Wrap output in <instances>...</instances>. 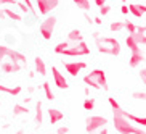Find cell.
Segmentation results:
<instances>
[{
  "label": "cell",
  "mask_w": 146,
  "mask_h": 134,
  "mask_svg": "<svg viewBox=\"0 0 146 134\" xmlns=\"http://www.w3.org/2000/svg\"><path fill=\"white\" fill-rule=\"evenodd\" d=\"M68 133H69L68 126H60V128L56 129V134H68Z\"/></svg>",
  "instance_id": "d590c367"
},
{
  "label": "cell",
  "mask_w": 146,
  "mask_h": 134,
  "mask_svg": "<svg viewBox=\"0 0 146 134\" xmlns=\"http://www.w3.org/2000/svg\"><path fill=\"white\" fill-rule=\"evenodd\" d=\"M2 18H3V13H2V10H0V20H2Z\"/></svg>",
  "instance_id": "bcb514c9"
},
{
  "label": "cell",
  "mask_w": 146,
  "mask_h": 134,
  "mask_svg": "<svg viewBox=\"0 0 146 134\" xmlns=\"http://www.w3.org/2000/svg\"><path fill=\"white\" fill-rule=\"evenodd\" d=\"M88 76L95 79V82H96V84L100 86V89H103L104 92H108V91H109V86H108V78H106V73H104L103 69H100V68H96V69H92L90 73H88Z\"/></svg>",
  "instance_id": "52a82bcc"
},
{
  "label": "cell",
  "mask_w": 146,
  "mask_h": 134,
  "mask_svg": "<svg viewBox=\"0 0 146 134\" xmlns=\"http://www.w3.org/2000/svg\"><path fill=\"white\" fill-rule=\"evenodd\" d=\"M84 37H82V31L77 29V28H74V29L69 31V34H68V42L71 44H77L79 40H82Z\"/></svg>",
  "instance_id": "ac0fdd59"
},
{
  "label": "cell",
  "mask_w": 146,
  "mask_h": 134,
  "mask_svg": "<svg viewBox=\"0 0 146 134\" xmlns=\"http://www.w3.org/2000/svg\"><path fill=\"white\" fill-rule=\"evenodd\" d=\"M0 68L3 73H18L21 69L19 63H10V61H5V63H0Z\"/></svg>",
  "instance_id": "9a60e30c"
},
{
  "label": "cell",
  "mask_w": 146,
  "mask_h": 134,
  "mask_svg": "<svg viewBox=\"0 0 146 134\" xmlns=\"http://www.w3.org/2000/svg\"><path fill=\"white\" fill-rule=\"evenodd\" d=\"M133 99H138V100H145L146 102V92H133Z\"/></svg>",
  "instance_id": "d6a6232c"
},
{
  "label": "cell",
  "mask_w": 146,
  "mask_h": 134,
  "mask_svg": "<svg viewBox=\"0 0 146 134\" xmlns=\"http://www.w3.org/2000/svg\"><path fill=\"white\" fill-rule=\"evenodd\" d=\"M2 13H3V16L10 18V20H13V21H23V20H24V16H23L21 13H16L13 8H3Z\"/></svg>",
  "instance_id": "e0dca14e"
},
{
  "label": "cell",
  "mask_w": 146,
  "mask_h": 134,
  "mask_svg": "<svg viewBox=\"0 0 146 134\" xmlns=\"http://www.w3.org/2000/svg\"><path fill=\"white\" fill-rule=\"evenodd\" d=\"M140 79H141V82L146 86V66L140 69Z\"/></svg>",
  "instance_id": "e575fe53"
},
{
  "label": "cell",
  "mask_w": 146,
  "mask_h": 134,
  "mask_svg": "<svg viewBox=\"0 0 146 134\" xmlns=\"http://www.w3.org/2000/svg\"><path fill=\"white\" fill-rule=\"evenodd\" d=\"M5 58H7V57H5L3 53L0 52V63H3V60H5Z\"/></svg>",
  "instance_id": "ee69618b"
},
{
  "label": "cell",
  "mask_w": 146,
  "mask_h": 134,
  "mask_svg": "<svg viewBox=\"0 0 146 134\" xmlns=\"http://www.w3.org/2000/svg\"><path fill=\"white\" fill-rule=\"evenodd\" d=\"M109 11H111V5L104 3V5H101V7H100V15H101V16L109 15Z\"/></svg>",
  "instance_id": "4dcf8cb0"
},
{
  "label": "cell",
  "mask_w": 146,
  "mask_h": 134,
  "mask_svg": "<svg viewBox=\"0 0 146 134\" xmlns=\"http://www.w3.org/2000/svg\"><path fill=\"white\" fill-rule=\"evenodd\" d=\"M18 7H19V10H21V13H27V11H29V8H27L26 7V3H18Z\"/></svg>",
  "instance_id": "74e56055"
},
{
  "label": "cell",
  "mask_w": 146,
  "mask_h": 134,
  "mask_svg": "<svg viewBox=\"0 0 146 134\" xmlns=\"http://www.w3.org/2000/svg\"><path fill=\"white\" fill-rule=\"evenodd\" d=\"M63 55H66V57H87V55H90V47H88V44H87L85 40L82 39V40H79L74 47L69 45L64 50Z\"/></svg>",
  "instance_id": "277c9868"
},
{
  "label": "cell",
  "mask_w": 146,
  "mask_h": 134,
  "mask_svg": "<svg viewBox=\"0 0 146 134\" xmlns=\"http://www.w3.org/2000/svg\"><path fill=\"white\" fill-rule=\"evenodd\" d=\"M43 94H45V97H47L48 102H53V100H55V94H53L52 86H50V82L48 81L43 82Z\"/></svg>",
  "instance_id": "ffe728a7"
},
{
  "label": "cell",
  "mask_w": 146,
  "mask_h": 134,
  "mask_svg": "<svg viewBox=\"0 0 146 134\" xmlns=\"http://www.w3.org/2000/svg\"><path fill=\"white\" fill-rule=\"evenodd\" d=\"M120 13L122 15H129V7H127V5H122V7H120Z\"/></svg>",
  "instance_id": "f35d334b"
},
{
  "label": "cell",
  "mask_w": 146,
  "mask_h": 134,
  "mask_svg": "<svg viewBox=\"0 0 146 134\" xmlns=\"http://www.w3.org/2000/svg\"><path fill=\"white\" fill-rule=\"evenodd\" d=\"M137 5H138V8H140V11L145 15V13H146V5H145V3H137Z\"/></svg>",
  "instance_id": "ab89813d"
},
{
  "label": "cell",
  "mask_w": 146,
  "mask_h": 134,
  "mask_svg": "<svg viewBox=\"0 0 146 134\" xmlns=\"http://www.w3.org/2000/svg\"><path fill=\"white\" fill-rule=\"evenodd\" d=\"M27 107L26 105H21V104H16L13 107V116H21V115H27Z\"/></svg>",
  "instance_id": "44dd1931"
},
{
  "label": "cell",
  "mask_w": 146,
  "mask_h": 134,
  "mask_svg": "<svg viewBox=\"0 0 146 134\" xmlns=\"http://www.w3.org/2000/svg\"><path fill=\"white\" fill-rule=\"evenodd\" d=\"M56 16L55 15H47V18L42 21L39 31H40V36L43 37V40H50L53 36V31H55V26H56Z\"/></svg>",
  "instance_id": "3957f363"
},
{
  "label": "cell",
  "mask_w": 146,
  "mask_h": 134,
  "mask_svg": "<svg viewBox=\"0 0 146 134\" xmlns=\"http://www.w3.org/2000/svg\"><path fill=\"white\" fill-rule=\"evenodd\" d=\"M84 82H85L87 87H92V89H95V91H100V86L95 82L93 78H90V76H88V74H87V76H84Z\"/></svg>",
  "instance_id": "d4e9b609"
},
{
  "label": "cell",
  "mask_w": 146,
  "mask_h": 134,
  "mask_svg": "<svg viewBox=\"0 0 146 134\" xmlns=\"http://www.w3.org/2000/svg\"><path fill=\"white\" fill-rule=\"evenodd\" d=\"M63 118H64V113L61 112V110H58V108H50V110H48V120H50V125L60 123Z\"/></svg>",
  "instance_id": "7c38bea8"
},
{
  "label": "cell",
  "mask_w": 146,
  "mask_h": 134,
  "mask_svg": "<svg viewBox=\"0 0 146 134\" xmlns=\"http://www.w3.org/2000/svg\"><path fill=\"white\" fill-rule=\"evenodd\" d=\"M0 52L3 53L5 57H8L10 60H11V63H19V65H23V63L27 61L26 55H23L21 52L13 50L11 47H7V45H0Z\"/></svg>",
  "instance_id": "8992f818"
},
{
  "label": "cell",
  "mask_w": 146,
  "mask_h": 134,
  "mask_svg": "<svg viewBox=\"0 0 146 134\" xmlns=\"http://www.w3.org/2000/svg\"><path fill=\"white\" fill-rule=\"evenodd\" d=\"M108 100H109V104H111V108H112V110H119V108H120V104L117 102L116 99H114V97H109Z\"/></svg>",
  "instance_id": "1f68e13d"
},
{
  "label": "cell",
  "mask_w": 146,
  "mask_h": 134,
  "mask_svg": "<svg viewBox=\"0 0 146 134\" xmlns=\"http://www.w3.org/2000/svg\"><path fill=\"white\" fill-rule=\"evenodd\" d=\"M145 63V55H143L141 52H138V53H132L129 58V65L130 68H138L140 65H143Z\"/></svg>",
  "instance_id": "4fadbf2b"
},
{
  "label": "cell",
  "mask_w": 146,
  "mask_h": 134,
  "mask_svg": "<svg viewBox=\"0 0 146 134\" xmlns=\"http://www.w3.org/2000/svg\"><path fill=\"white\" fill-rule=\"evenodd\" d=\"M23 91L21 86H15V87H7L3 84H0V92H5V94H10V95H19Z\"/></svg>",
  "instance_id": "d6986e66"
},
{
  "label": "cell",
  "mask_w": 146,
  "mask_h": 134,
  "mask_svg": "<svg viewBox=\"0 0 146 134\" xmlns=\"http://www.w3.org/2000/svg\"><path fill=\"white\" fill-rule=\"evenodd\" d=\"M23 3H26V7L29 8V11H32V13L35 11V7H34V3H32V0H23Z\"/></svg>",
  "instance_id": "836d02e7"
},
{
  "label": "cell",
  "mask_w": 146,
  "mask_h": 134,
  "mask_svg": "<svg viewBox=\"0 0 146 134\" xmlns=\"http://www.w3.org/2000/svg\"><path fill=\"white\" fill-rule=\"evenodd\" d=\"M35 3H37V8H39L40 15L47 16L60 5V0H35Z\"/></svg>",
  "instance_id": "ba28073f"
},
{
  "label": "cell",
  "mask_w": 146,
  "mask_h": 134,
  "mask_svg": "<svg viewBox=\"0 0 146 134\" xmlns=\"http://www.w3.org/2000/svg\"><path fill=\"white\" fill-rule=\"evenodd\" d=\"M2 5H16V0H0V7Z\"/></svg>",
  "instance_id": "8d00e7d4"
},
{
  "label": "cell",
  "mask_w": 146,
  "mask_h": 134,
  "mask_svg": "<svg viewBox=\"0 0 146 134\" xmlns=\"http://www.w3.org/2000/svg\"><path fill=\"white\" fill-rule=\"evenodd\" d=\"M109 29H111L112 32H120V31L124 29V21H112Z\"/></svg>",
  "instance_id": "83f0119b"
},
{
  "label": "cell",
  "mask_w": 146,
  "mask_h": 134,
  "mask_svg": "<svg viewBox=\"0 0 146 134\" xmlns=\"http://www.w3.org/2000/svg\"><path fill=\"white\" fill-rule=\"evenodd\" d=\"M129 13L133 15L135 18H141V16H143V13L140 11V8H138L137 3H130V5H129Z\"/></svg>",
  "instance_id": "484cf974"
},
{
  "label": "cell",
  "mask_w": 146,
  "mask_h": 134,
  "mask_svg": "<svg viewBox=\"0 0 146 134\" xmlns=\"http://www.w3.org/2000/svg\"><path fill=\"white\" fill-rule=\"evenodd\" d=\"M93 21H95V24H101V16H96Z\"/></svg>",
  "instance_id": "7bdbcfd3"
},
{
  "label": "cell",
  "mask_w": 146,
  "mask_h": 134,
  "mask_svg": "<svg viewBox=\"0 0 146 134\" xmlns=\"http://www.w3.org/2000/svg\"><path fill=\"white\" fill-rule=\"evenodd\" d=\"M93 108H95V99H88V97H87V99L84 100V110L92 112Z\"/></svg>",
  "instance_id": "f546056e"
},
{
  "label": "cell",
  "mask_w": 146,
  "mask_h": 134,
  "mask_svg": "<svg viewBox=\"0 0 146 134\" xmlns=\"http://www.w3.org/2000/svg\"><path fill=\"white\" fill-rule=\"evenodd\" d=\"M98 134H109V131H108V129H106V126H104V128H101V129H100Z\"/></svg>",
  "instance_id": "b9f144b4"
},
{
  "label": "cell",
  "mask_w": 146,
  "mask_h": 134,
  "mask_svg": "<svg viewBox=\"0 0 146 134\" xmlns=\"http://www.w3.org/2000/svg\"><path fill=\"white\" fill-rule=\"evenodd\" d=\"M52 76H53V82H55V86L61 91H66L69 87V82L68 79L64 78V74L61 73L60 69L56 68V66H52Z\"/></svg>",
  "instance_id": "9c48e42d"
},
{
  "label": "cell",
  "mask_w": 146,
  "mask_h": 134,
  "mask_svg": "<svg viewBox=\"0 0 146 134\" xmlns=\"http://www.w3.org/2000/svg\"><path fill=\"white\" fill-rule=\"evenodd\" d=\"M72 2L77 5L80 10H84V11H90V8H92L90 0H72Z\"/></svg>",
  "instance_id": "cb8c5ba5"
},
{
  "label": "cell",
  "mask_w": 146,
  "mask_h": 134,
  "mask_svg": "<svg viewBox=\"0 0 146 134\" xmlns=\"http://www.w3.org/2000/svg\"><path fill=\"white\" fill-rule=\"evenodd\" d=\"M125 45L129 47V50L132 53H138L140 50H141V47L138 45V42L135 40V37H133V34H129L127 37H125Z\"/></svg>",
  "instance_id": "5bb4252c"
},
{
  "label": "cell",
  "mask_w": 146,
  "mask_h": 134,
  "mask_svg": "<svg viewBox=\"0 0 146 134\" xmlns=\"http://www.w3.org/2000/svg\"><path fill=\"white\" fill-rule=\"evenodd\" d=\"M71 45V42H68V40H63V42H58L55 45V53H58V55H63L64 53V50Z\"/></svg>",
  "instance_id": "7402d4cb"
},
{
  "label": "cell",
  "mask_w": 146,
  "mask_h": 134,
  "mask_svg": "<svg viewBox=\"0 0 146 134\" xmlns=\"http://www.w3.org/2000/svg\"><path fill=\"white\" fill-rule=\"evenodd\" d=\"M34 66H35V71H37L40 76H47V65H45V61H43L40 57H35L34 58Z\"/></svg>",
  "instance_id": "2e32d148"
},
{
  "label": "cell",
  "mask_w": 146,
  "mask_h": 134,
  "mask_svg": "<svg viewBox=\"0 0 146 134\" xmlns=\"http://www.w3.org/2000/svg\"><path fill=\"white\" fill-rule=\"evenodd\" d=\"M137 32H141V34H146V26H138Z\"/></svg>",
  "instance_id": "60d3db41"
},
{
  "label": "cell",
  "mask_w": 146,
  "mask_h": 134,
  "mask_svg": "<svg viewBox=\"0 0 146 134\" xmlns=\"http://www.w3.org/2000/svg\"><path fill=\"white\" fill-rule=\"evenodd\" d=\"M85 68H87L85 61H66L64 63V69L71 74V76H74V78L80 73L82 69H85Z\"/></svg>",
  "instance_id": "30bf717a"
},
{
  "label": "cell",
  "mask_w": 146,
  "mask_h": 134,
  "mask_svg": "<svg viewBox=\"0 0 146 134\" xmlns=\"http://www.w3.org/2000/svg\"><path fill=\"white\" fill-rule=\"evenodd\" d=\"M119 110H112V123H114V128H116L117 133L119 134H146L145 129L133 126L132 123H130V121L119 112Z\"/></svg>",
  "instance_id": "6da1fadb"
},
{
  "label": "cell",
  "mask_w": 146,
  "mask_h": 134,
  "mask_svg": "<svg viewBox=\"0 0 146 134\" xmlns=\"http://www.w3.org/2000/svg\"><path fill=\"white\" fill-rule=\"evenodd\" d=\"M133 37H135V40L138 42V45H140V47L146 45V34H141V32H135V34H133Z\"/></svg>",
  "instance_id": "f1b7e54d"
},
{
  "label": "cell",
  "mask_w": 146,
  "mask_h": 134,
  "mask_svg": "<svg viewBox=\"0 0 146 134\" xmlns=\"http://www.w3.org/2000/svg\"><path fill=\"white\" fill-rule=\"evenodd\" d=\"M43 121V108H42V104L37 102L35 104V123H42Z\"/></svg>",
  "instance_id": "603a6c76"
},
{
  "label": "cell",
  "mask_w": 146,
  "mask_h": 134,
  "mask_svg": "<svg viewBox=\"0 0 146 134\" xmlns=\"http://www.w3.org/2000/svg\"><path fill=\"white\" fill-rule=\"evenodd\" d=\"M137 28L138 26L133 21H129V20H127V21H124V29L129 31V34H135V32H137Z\"/></svg>",
  "instance_id": "4316f807"
},
{
  "label": "cell",
  "mask_w": 146,
  "mask_h": 134,
  "mask_svg": "<svg viewBox=\"0 0 146 134\" xmlns=\"http://www.w3.org/2000/svg\"><path fill=\"white\" fill-rule=\"evenodd\" d=\"M95 44H96V47H98L100 52L104 53V55H119L120 53V44L114 37L103 36V37L95 39Z\"/></svg>",
  "instance_id": "7a4b0ae2"
},
{
  "label": "cell",
  "mask_w": 146,
  "mask_h": 134,
  "mask_svg": "<svg viewBox=\"0 0 146 134\" xmlns=\"http://www.w3.org/2000/svg\"><path fill=\"white\" fill-rule=\"evenodd\" d=\"M15 134H24V129H19V131H16Z\"/></svg>",
  "instance_id": "f6af8a7d"
},
{
  "label": "cell",
  "mask_w": 146,
  "mask_h": 134,
  "mask_svg": "<svg viewBox=\"0 0 146 134\" xmlns=\"http://www.w3.org/2000/svg\"><path fill=\"white\" fill-rule=\"evenodd\" d=\"M108 125V118L104 116H100V115H93V116H87L85 120V131L88 134L95 133V131L101 129Z\"/></svg>",
  "instance_id": "5b68a950"
},
{
  "label": "cell",
  "mask_w": 146,
  "mask_h": 134,
  "mask_svg": "<svg viewBox=\"0 0 146 134\" xmlns=\"http://www.w3.org/2000/svg\"><path fill=\"white\" fill-rule=\"evenodd\" d=\"M119 112L122 113V115H124V116L127 118L129 121H133V123H137V125L146 128V116H137V115H133V113L127 112V110H124V108H120Z\"/></svg>",
  "instance_id": "8fae6325"
}]
</instances>
